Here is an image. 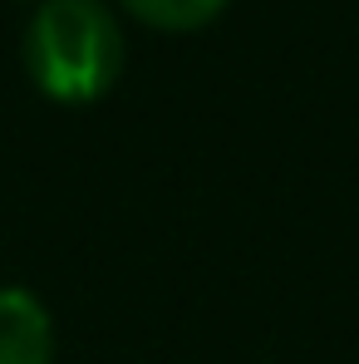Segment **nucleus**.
I'll list each match as a JSON object with an SVG mask.
<instances>
[{"instance_id": "2", "label": "nucleus", "mask_w": 359, "mask_h": 364, "mask_svg": "<svg viewBox=\"0 0 359 364\" xmlns=\"http://www.w3.org/2000/svg\"><path fill=\"white\" fill-rule=\"evenodd\" d=\"M0 364H55V320L25 286H0Z\"/></svg>"}, {"instance_id": "3", "label": "nucleus", "mask_w": 359, "mask_h": 364, "mask_svg": "<svg viewBox=\"0 0 359 364\" xmlns=\"http://www.w3.org/2000/svg\"><path fill=\"white\" fill-rule=\"evenodd\" d=\"M119 5L138 25L168 30V35H192V30L212 25L227 10V0H119Z\"/></svg>"}, {"instance_id": "1", "label": "nucleus", "mask_w": 359, "mask_h": 364, "mask_svg": "<svg viewBox=\"0 0 359 364\" xmlns=\"http://www.w3.org/2000/svg\"><path fill=\"white\" fill-rule=\"evenodd\" d=\"M128 45L104 0H40L25 25V74L55 104H94L119 84Z\"/></svg>"}]
</instances>
